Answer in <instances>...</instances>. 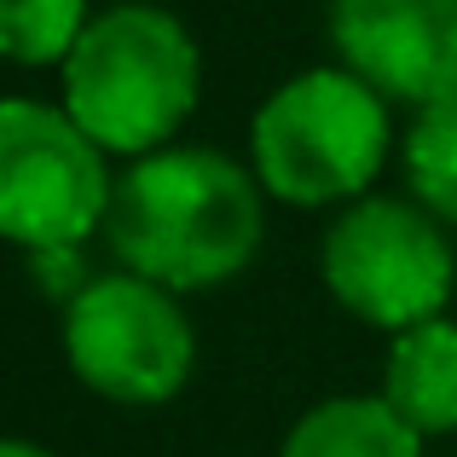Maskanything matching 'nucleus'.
I'll list each match as a JSON object with an SVG mask.
<instances>
[{"label":"nucleus","mask_w":457,"mask_h":457,"mask_svg":"<svg viewBox=\"0 0 457 457\" xmlns=\"http://www.w3.org/2000/svg\"><path fill=\"white\" fill-rule=\"evenodd\" d=\"M377 394L423 440L457 435V324L446 312L388 336V359H382V388Z\"/></svg>","instance_id":"obj_8"},{"label":"nucleus","mask_w":457,"mask_h":457,"mask_svg":"<svg viewBox=\"0 0 457 457\" xmlns=\"http://www.w3.org/2000/svg\"><path fill=\"white\" fill-rule=\"evenodd\" d=\"M400 162H405V191L428 214L457 226V76L435 99L411 104V128L400 139Z\"/></svg>","instance_id":"obj_10"},{"label":"nucleus","mask_w":457,"mask_h":457,"mask_svg":"<svg viewBox=\"0 0 457 457\" xmlns=\"http://www.w3.org/2000/svg\"><path fill=\"white\" fill-rule=\"evenodd\" d=\"M267 237V186L255 168L214 145H162L128 156L104 209V244L116 267L162 290H220Z\"/></svg>","instance_id":"obj_1"},{"label":"nucleus","mask_w":457,"mask_h":457,"mask_svg":"<svg viewBox=\"0 0 457 457\" xmlns=\"http://www.w3.org/2000/svg\"><path fill=\"white\" fill-rule=\"evenodd\" d=\"M111 151L53 99H0V237L29 255H76L104 232Z\"/></svg>","instance_id":"obj_5"},{"label":"nucleus","mask_w":457,"mask_h":457,"mask_svg":"<svg viewBox=\"0 0 457 457\" xmlns=\"http://www.w3.org/2000/svg\"><path fill=\"white\" fill-rule=\"evenodd\" d=\"M203 93L191 29L151 0H104L58 64V104L111 156H145L179 139Z\"/></svg>","instance_id":"obj_2"},{"label":"nucleus","mask_w":457,"mask_h":457,"mask_svg":"<svg viewBox=\"0 0 457 457\" xmlns=\"http://www.w3.org/2000/svg\"><path fill=\"white\" fill-rule=\"evenodd\" d=\"M58 336L76 382L111 405H168L197 365V330L179 295L128 267L81 278Z\"/></svg>","instance_id":"obj_6"},{"label":"nucleus","mask_w":457,"mask_h":457,"mask_svg":"<svg viewBox=\"0 0 457 457\" xmlns=\"http://www.w3.org/2000/svg\"><path fill=\"white\" fill-rule=\"evenodd\" d=\"M87 18L93 0H0V58L18 70H58Z\"/></svg>","instance_id":"obj_11"},{"label":"nucleus","mask_w":457,"mask_h":457,"mask_svg":"<svg viewBox=\"0 0 457 457\" xmlns=\"http://www.w3.org/2000/svg\"><path fill=\"white\" fill-rule=\"evenodd\" d=\"M0 457H58V452L35 446V440H12V435H0Z\"/></svg>","instance_id":"obj_12"},{"label":"nucleus","mask_w":457,"mask_h":457,"mask_svg":"<svg viewBox=\"0 0 457 457\" xmlns=\"http://www.w3.org/2000/svg\"><path fill=\"white\" fill-rule=\"evenodd\" d=\"M278 457H423V435L382 394H330L290 423Z\"/></svg>","instance_id":"obj_9"},{"label":"nucleus","mask_w":457,"mask_h":457,"mask_svg":"<svg viewBox=\"0 0 457 457\" xmlns=\"http://www.w3.org/2000/svg\"><path fill=\"white\" fill-rule=\"evenodd\" d=\"M394 151L388 99L347 64H319L261 99L249 168L290 209H342L377 186Z\"/></svg>","instance_id":"obj_3"},{"label":"nucleus","mask_w":457,"mask_h":457,"mask_svg":"<svg viewBox=\"0 0 457 457\" xmlns=\"http://www.w3.org/2000/svg\"><path fill=\"white\" fill-rule=\"evenodd\" d=\"M330 46L388 104H423L457 76V0H330Z\"/></svg>","instance_id":"obj_7"},{"label":"nucleus","mask_w":457,"mask_h":457,"mask_svg":"<svg viewBox=\"0 0 457 457\" xmlns=\"http://www.w3.org/2000/svg\"><path fill=\"white\" fill-rule=\"evenodd\" d=\"M319 272L336 307L353 312L370 330H411L423 319H440L457 290V255L446 220L428 214L423 203L405 197H365L342 203L336 220L324 226Z\"/></svg>","instance_id":"obj_4"}]
</instances>
